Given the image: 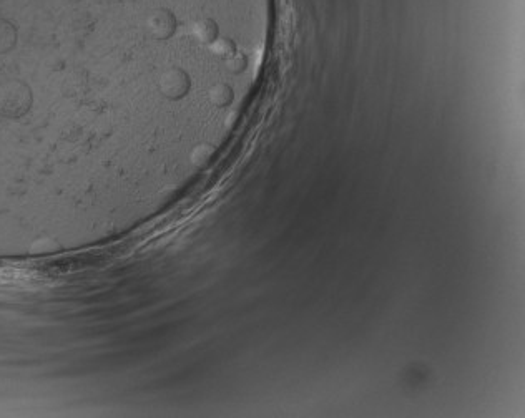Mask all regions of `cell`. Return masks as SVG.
I'll use <instances>...</instances> for the list:
<instances>
[{
  "instance_id": "6da1fadb",
  "label": "cell",
  "mask_w": 525,
  "mask_h": 418,
  "mask_svg": "<svg viewBox=\"0 0 525 418\" xmlns=\"http://www.w3.org/2000/svg\"><path fill=\"white\" fill-rule=\"evenodd\" d=\"M35 93L22 78L0 80V118L7 122L24 120L34 108Z\"/></svg>"
},
{
  "instance_id": "7a4b0ae2",
  "label": "cell",
  "mask_w": 525,
  "mask_h": 418,
  "mask_svg": "<svg viewBox=\"0 0 525 418\" xmlns=\"http://www.w3.org/2000/svg\"><path fill=\"white\" fill-rule=\"evenodd\" d=\"M178 17L172 9L168 7H158L152 10L145 19V32H147L150 39L155 42H167L172 39L173 35L177 34Z\"/></svg>"
},
{
  "instance_id": "3957f363",
  "label": "cell",
  "mask_w": 525,
  "mask_h": 418,
  "mask_svg": "<svg viewBox=\"0 0 525 418\" xmlns=\"http://www.w3.org/2000/svg\"><path fill=\"white\" fill-rule=\"evenodd\" d=\"M19 45V29L12 20L0 17V57L12 54Z\"/></svg>"
}]
</instances>
